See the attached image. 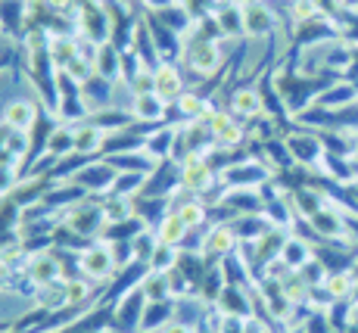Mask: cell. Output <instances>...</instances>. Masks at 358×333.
<instances>
[{
	"label": "cell",
	"instance_id": "cell-6",
	"mask_svg": "<svg viewBox=\"0 0 358 333\" xmlns=\"http://www.w3.org/2000/svg\"><path fill=\"white\" fill-rule=\"evenodd\" d=\"M75 29H78V38L87 41V44L100 47L113 41V16L103 6V0H91V3L78 6L75 13Z\"/></svg>",
	"mask_w": 358,
	"mask_h": 333
},
{
	"label": "cell",
	"instance_id": "cell-55",
	"mask_svg": "<svg viewBox=\"0 0 358 333\" xmlns=\"http://www.w3.org/2000/svg\"><path fill=\"white\" fill-rule=\"evenodd\" d=\"M352 162L358 165V141H355V150H352Z\"/></svg>",
	"mask_w": 358,
	"mask_h": 333
},
{
	"label": "cell",
	"instance_id": "cell-30",
	"mask_svg": "<svg viewBox=\"0 0 358 333\" xmlns=\"http://www.w3.org/2000/svg\"><path fill=\"white\" fill-rule=\"evenodd\" d=\"M287 197H290V203H293V209H296V215H299V218H312V215L327 203V197H324V193H321L315 184L293 187Z\"/></svg>",
	"mask_w": 358,
	"mask_h": 333
},
{
	"label": "cell",
	"instance_id": "cell-14",
	"mask_svg": "<svg viewBox=\"0 0 358 333\" xmlns=\"http://www.w3.org/2000/svg\"><path fill=\"white\" fill-rule=\"evenodd\" d=\"M41 103L38 100H29V97H16V100H10L3 106V113H0V125H3L6 131H19V134H31V128L38 125L41 119Z\"/></svg>",
	"mask_w": 358,
	"mask_h": 333
},
{
	"label": "cell",
	"instance_id": "cell-9",
	"mask_svg": "<svg viewBox=\"0 0 358 333\" xmlns=\"http://www.w3.org/2000/svg\"><path fill=\"white\" fill-rule=\"evenodd\" d=\"M91 115L85 103V94H81V85L72 81L66 72H59V100H57V119L63 125H78Z\"/></svg>",
	"mask_w": 358,
	"mask_h": 333
},
{
	"label": "cell",
	"instance_id": "cell-22",
	"mask_svg": "<svg viewBox=\"0 0 358 333\" xmlns=\"http://www.w3.org/2000/svg\"><path fill=\"white\" fill-rule=\"evenodd\" d=\"M312 259H315V243L293 231L290 237H287L284 249H280V262H284L290 271H302V268H306Z\"/></svg>",
	"mask_w": 358,
	"mask_h": 333
},
{
	"label": "cell",
	"instance_id": "cell-45",
	"mask_svg": "<svg viewBox=\"0 0 358 333\" xmlns=\"http://www.w3.org/2000/svg\"><path fill=\"white\" fill-rule=\"evenodd\" d=\"M143 184H147V175H141V171H119L113 193H119V197H141Z\"/></svg>",
	"mask_w": 358,
	"mask_h": 333
},
{
	"label": "cell",
	"instance_id": "cell-18",
	"mask_svg": "<svg viewBox=\"0 0 358 333\" xmlns=\"http://www.w3.org/2000/svg\"><path fill=\"white\" fill-rule=\"evenodd\" d=\"M119 87H122V81H109V78H103L100 72H94L91 78L81 85V94H85V103L91 113H103V109L119 106V97H115Z\"/></svg>",
	"mask_w": 358,
	"mask_h": 333
},
{
	"label": "cell",
	"instance_id": "cell-53",
	"mask_svg": "<svg viewBox=\"0 0 358 333\" xmlns=\"http://www.w3.org/2000/svg\"><path fill=\"white\" fill-rule=\"evenodd\" d=\"M346 231H349V240L358 246V215H346Z\"/></svg>",
	"mask_w": 358,
	"mask_h": 333
},
{
	"label": "cell",
	"instance_id": "cell-16",
	"mask_svg": "<svg viewBox=\"0 0 358 333\" xmlns=\"http://www.w3.org/2000/svg\"><path fill=\"white\" fill-rule=\"evenodd\" d=\"M312 234L321 240H349V231H346V212L334 203H324L312 218H306Z\"/></svg>",
	"mask_w": 358,
	"mask_h": 333
},
{
	"label": "cell",
	"instance_id": "cell-54",
	"mask_svg": "<svg viewBox=\"0 0 358 333\" xmlns=\"http://www.w3.org/2000/svg\"><path fill=\"white\" fill-rule=\"evenodd\" d=\"M10 59H13V57H0V75L6 72V66H10Z\"/></svg>",
	"mask_w": 358,
	"mask_h": 333
},
{
	"label": "cell",
	"instance_id": "cell-40",
	"mask_svg": "<svg viewBox=\"0 0 358 333\" xmlns=\"http://www.w3.org/2000/svg\"><path fill=\"white\" fill-rule=\"evenodd\" d=\"M47 153H50L53 159H66L75 153V125H63L59 122L57 128H53L50 141H47Z\"/></svg>",
	"mask_w": 358,
	"mask_h": 333
},
{
	"label": "cell",
	"instance_id": "cell-21",
	"mask_svg": "<svg viewBox=\"0 0 358 333\" xmlns=\"http://www.w3.org/2000/svg\"><path fill=\"white\" fill-rule=\"evenodd\" d=\"M47 53H50L53 66H57L59 72H63V69H69V62L78 59L81 53H85V41H81L75 31H69V34H50Z\"/></svg>",
	"mask_w": 358,
	"mask_h": 333
},
{
	"label": "cell",
	"instance_id": "cell-20",
	"mask_svg": "<svg viewBox=\"0 0 358 333\" xmlns=\"http://www.w3.org/2000/svg\"><path fill=\"white\" fill-rule=\"evenodd\" d=\"M31 309L44 311V315H59L69 309V296H66V281L57 283H44V287L31 290Z\"/></svg>",
	"mask_w": 358,
	"mask_h": 333
},
{
	"label": "cell",
	"instance_id": "cell-17",
	"mask_svg": "<svg viewBox=\"0 0 358 333\" xmlns=\"http://www.w3.org/2000/svg\"><path fill=\"white\" fill-rule=\"evenodd\" d=\"M178 190H181V171H178V162H175V159H165V162H159L147 175V184H143L141 193H143V197L171 199Z\"/></svg>",
	"mask_w": 358,
	"mask_h": 333
},
{
	"label": "cell",
	"instance_id": "cell-1",
	"mask_svg": "<svg viewBox=\"0 0 358 333\" xmlns=\"http://www.w3.org/2000/svg\"><path fill=\"white\" fill-rule=\"evenodd\" d=\"M228 41H215V38H199V34H190L184 38V50H181V66L187 72L190 87H199L206 81H212L228 62V50H224Z\"/></svg>",
	"mask_w": 358,
	"mask_h": 333
},
{
	"label": "cell",
	"instance_id": "cell-50",
	"mask_svg": "<svg viewBox=\"0 0 358 333\" xmlns=\"http://www.w3.org/2000/svg\"><path fill=\"white\" fill-rule=\"evenodd\" d=\"M243 333H278V330H274V321H268V318H262V315H252L243 321Z\"/></svg>",
	"mask_w": 358,
	"mask_h": 333
},
{
	"label": "cell",
	"instance_id": "cell-51",
	"mask_svg": "<svg viewBox=\"0 0 358 333\" xmlns=\"http://www.w3.org/2000/svg\"><path fill=\"white\" fill-rule=\"evenodd\" d=\"M159 333H199V327H194V324H184V321H178V318H175V321H169Z\"/></svg>",
	"mask_w": 358,
	"mask_h": 333
},
{
	"label": "cell",
	"instance_id": "cell-7",
	"mask_svg": "<svg viewBox=\"0 0 358 333\" xmlns=\"http://www.w3.org/2000/svg\"><path fill=\"white\" fill-rule=\"evenodd\" d=\"M284 141H287V147H290V156L299 169H308V171L321 169L327 150H324V143H321L318 131H308V128H299V125H296L293 131L284 134Z\"/></svg>",
	"mask_w": 358,
	"mask_h": 333
},
{
	"label": "cell",
	"instance_id": "cell-29",
	"mask_svg": "<svg viewBox=\"0 0 358 333\" xmlns=\"http://www.w3.org/2000/svg\"><path fill=\"white\" fill-rule=\"evenodd\" d=\"M355 103H358V85L349 78L334 81V85L318 97V106H324V109H346V106H355Z\"/></svg>",
	"mask_w": 358,
	"mask_h": 333
},
{
	"label": "cell",
	"instance_id": "cell-35",
	"mask_svg": "<svg viewBox=\"0 0 358 333\" xmlns=\"http://www.w3.org/2000/svg\"><path fill=\"white\" fill-rule=\"evenodd\" d=\"M150 16L159 19L165 29H171L175 34H181V38H190V31H194V22H196L181 0H178L175 6H169V10H162V13H150Z\"/></svg>",
	"mask_w": 358,
	"mask_h": 333
},
{
	"label": "cell",
	"instance_id": "cell-12",
	"mask_svg": "<svg viewBox=\"0 0 358 333\" xmlns=\"http://www.w3.org/2000/svg\"><path fill=\"white\" fill-rule=\"evenodd\" d=\"M115 178H119V169H115L109 159L97 156V159H91V162H87L78 175H75V181L85 187L91 197H106V193H113Z\"/></svg>",
	"mask_w": 358,
	"mask_h": 333
},
{
	"label": "cell",
	"instance_id": "cell-3",
	"mask_svg": "<svg viewBox=\"0 0 358 333\" xmlns=\"http://www.w3.org/2000/svg\"><path fill=\"white\" fill-rule=\"evenodd\" d=\"M78 274L87 277V281H94V283H97V287H103V290L113 283V277L119 274V262H115L113 246H109L106 237L91 240V243H87V246L78 253Z\"/></svg>",
	"mask_w": 358,
	"mask_h": 333
},
{
	"label": "cell",
	"instance_id": "cell-15",
	"mask_svg": "<svg viewBox=\"0 0 358 333\" xmlns=\"http://www.w3.org/2000/svg\"><path fill=\"white\" fill-rule=\"evenodd\" d=\"M169 103L162 100L156 91L150 94H134L128 100V113L134 115L137 125H147V128H159V125H169Z\"/></svg>",
	"mask_w": 358,
	"mask_h": 333
},
{
	"label": "cell",
	"instance_id": "cell-52",
	"mask_svg": "<svg viewBox=\"0 0 358 333\" xmlns=\"http://www.w3.org/2000/svg\"><path fill=\"white\" fill-rule=\"evenodd\" d=\"M178 0H141V6L147 13H162V10H169V6H175Z\"/></svg>",
	"mask_w": 358,
	"mask_h": 333
},
{
	"label": "cell",
	"instance_id": "cell-47",
	"mask_svg": "<svg viewBox=\"0 0 358 333\" xmlns=\"http://www.w3.org/2000/svg\"><path fill=\"white\" fill-rule=\"evenodd\" d=\"M122 85H125V91L131 97H134V94H150V91H153V69H147V66L137 69V72L131 75L128 81H122Z\"/></svg>",
	"mask_w": 358,
	"mask_h": 333
},
{
	"label": "cell",
	"instance_id": "cell-24",
	"mask_svg": "<svg viewBox=\"0 0 358 333\" xmlns=\"http://www.w3.org/2000/svg\"><path fill=\"white\" fill-rule=\"evenodd\" d=\"M85 197H91V193L85 190L78 181H59V184H50L47 187V193H44V203L50 206L53 212H66L69 206H75V203H81Z\"/></svg>",
	"mask_w": 358,
	"mask_h": 333
},
{
	"label": "cell",
	"instance_id": "cell-11",
	"mask_svg": "<svg viewBox=\"0 0 358 333\" xmlns=\"http://www.w3.org/2000/svg\"><path fill=\"white\" fill-rule=\"evenodd\" d=\"M240 249V237L234 231L231 221H212L206 227V240H203V255L215 265V262H224L231 253Z\"/></svg>",
	"mask_w": 358,
	"mask_h": 333
},
{
	"label": "cell",
	"instance_id": "cell-28",
	"mask_svg": "<svg viewBox=\"0 0 358 333\" xmlns=\"http://www.w3.org/2000/svg\"><path fill=\"white\" fill-rule=\"evenodd\" d=\"M147 25H150V31H153V41H156V50H159V57L162 59H171V62L181 59V50H184V38H181V34H175L171 29H165L159 19H153V16H147Z\"/></svg>",
	"mask_w": 358,
	"mask_h": 333
},
{
	"label": "cell",
	"instance_id": "cell-34",
	"mask_svg": "<svg viewBox=\"0 0 358 333\" xmlns=\"http://www.w3.org/2000/svg\"><path fill=\"white\" fill-rule=\"evenodd\" d=\"M122 57L125 53L119 50L115 44H100L94 50V69L109 81H122Z\"/></svg>",
	"mask_w": 358,
	"mask_h": 333
},
{
	"label": "cell",
	"instance_id": "cell-23",
	"mask_svg": "<svg viewBox=\"0 0 358 333\" xmlns=\"http://www.w3.org/2000/svg\"><path fill=\"white\" fill-rule=\"evenodd\" d=\"M218 203H222L234 218H237V215H262V209H265L262 190H224Z\"/></svg>",
	"mask_w": 358,
	"mask_h": 333
},
{
	"label": "cell",
	"instance_id": "cell-41",
	"mask_svg": "<svg viewBox=\"0 0 358 333\" xmlns=\"http://www.w3.org/2000/svg\"><path fill=\"white\" fill-rule=\"evenodd\" d=\"M355 283H358V274L355 271H334L327 274L324 281V290L330 293V299H352L355 296Z\"/></svg>",
	"mask_w": 358,
	"mask_h": 333
},
{
	"label": "cell",
	"instance_id": "cell-42",
	"mask_svg": "<svg viewBox=\"0 0 358 333\" xmlns=\"http://www.w3.org/2000/svg\"><path fill=\"white\" fill-rule=\"evenodd\" d=\"M141 290H143V296H147V302L175 299L171 287H169V274H159V271H147V277L141 281Z\"/></svg>",
	"mask_w": 358,
	"mask_h": 333
},
{
	"label": "cell",
	"instance_id": "cell-32",
	"mask_svg": "<svg viewBox=\"0 0 358 333\" xmlns=\"http://www.w3.org/2000/svg\"><path fill=\"white\" fill-rule=\"evenodd\" d=\"M187 234H190V227H187V221L178 215V209H169L162 215L159 225H156V237H159V243H169V246H178V249L184 246Z\"/></svg>",
	"mask_w": 358,
	"mask_h": 333
},
{
	"label": "cell",
	"instance_id": "cell-37",
	"mask_svg": "<svg viewBox=\"0 0 358 333\" xmlns=\"http://www.w3.org/2000/svg\"><path fill=\"white\" fill-rule=\"evenodd\" d=\"M100 209L106 225H122V221L134 218V197H119V193H106L100 197Z\"/></svg>",
	"mask_w": 358,
	"mask_h": 333
},
{
	"label": "cell",
	"instance_id": "cell-36",
	"mask_svg": "<svg viewBox=\"0 0 358 333\" xmlns=\"http://www.w3.org/2000/svg\"><path fill=\"white\" fill-rule=\"evenodd\" d=\"M171 209V199H162V197H134V218H141L147 227H153L162 221V215Z\"/></svg>",
	"mask_w": 358,
	"mask_h": 333
},
{
	"label": "cell",
	"instance_id": "cell-26",
	"mask_svg": "<svg viewBox=\"0 0 358 333\" xmlns=\"http://www.w3.org/2000/svg\"><path fill=\"white\" fill-rule=\"evenodd\" d=\"M215 22H218V31H222V41H237V38H246L243 34V3L240 0H231V3H222L215 13Z\"/></svg>",
	"mask_w": 358,
	"mask_h": 333
},
{
	"label": "cell",
	"instance_id": "cell-19",
	"mask_svg": "<svg viewBox=\"0 0 358 333\" xmlns=\"http://www.w3.org/2000/svg\"><path fill=\"white\" fill-rule=\"evenodd\" d=\"M215 309L222 315H234V318H252L256 315V287H240V283H228L218 296Z\"/></svg>",
	"mask_w": 358,
	"mask_h": 333
},
{
	"label": "cell",
	"instance_id": "cell-46",
	"mask_svg": "<svg viewBox=\"0 0 358 333\" xmlns=\"http://www.w3.org/2000/svg\"><path fill=\"white\" fill-rule=\"evenodd\" d=\"M131 246H134V259L137 262H150V255H153L156 246H159V237H156L153 227H143V231L131 240Z\"/></svg>",
	"mask_w": 358,
	"mask_h": 333
},
{
	"label": "cell",
	"instance_id": "cell-39",
	"mask_svg": "<svg viewBox=\"0 0 358 333\" xmlns=\"http://www.w3.org/2000/svg\"><path fill=\"white\" fill-rule=\"evenodd\" d=\"M224 287H228V277H224V268H222V262H215V265H209V271H206V277H203V281H199V287H196V296H199V299H203L206 305H215Z\"/></svg>",
	"mask_w": 358,
	"mask_h": 333
},
{
	"label": "cell",
	"instance_id": "cell-10",
	"mask_svg": "<svg viewBox=\"0 0 358 333\" xmlns=\"http://www.w3.org/2000/svg\"><path fill=\"white\" fill-rule=\"evenodd\" d=\"M224 109H231L237 119H243L246 125H250L252 119L265 115L262 87L256 85V81H240L237 87H231V91H228V103H224Z\"/></svg>",
	"mask_w": 358,
	"mask_h": 333
},
{
	"label": "cell",
	"instance_id": "cell-44",
	"mask_svg": "<svg viewBox=\"0 0 358 333\" xmlns=\"http://www.w3.org/2000/svg\"><path fill=\"white\" fill-rule=\"evenodd\" d=\"M19 181H22V169H19L16 162L0 159V199H10L13 193H16Z\"/></svg>",
	"mask_w": 358,
	"mask_h": 333
},
{
	"label": "cell",
	"instance_id": "cell-2",
	"mask_svg": "<svg viewBox=\"0 0 358 333\" xmlns=\"http://www.w3.org/2000/svg\"><path fill=\"white\" fill-rule=\"evenodd\" d=\"M274 178H278L274 165L265 162L256 153H250V156L237 159L228 169L218 171V184H222L224 190H262V187L271 184Z\"/></svg>",
	"mask_w": 358,
	"mask_h": 333
},
{
	"label": "cell",
	"instance_id": "cell-49",
	"mask_svg": "<svg viewBox=\"0 0 358 333\" xmlns=\"http://www.w3.org/2000/svg\"><path fill=\"white\" fill-rule=\"evenodd\" d=\"M299 274H302V281H306L308 287H324V281H327V274H330V271H327L324 265H321L318 259H312Z\"/></svg>",
	"mask_w": 358,
	"mask_h": 333
},
{
	"label": "cell",
	"instance_id": "cell-5",
	"mask_svg": "<svg viewBox=\"0 0 358 333\" xmlns=\"http://www.w3.org/2000/svg\"><path fill=\"white\" fill-rule=\"evenodd\" d=\"M59 221L85 240H100L109 227L106 218H103V209H100V197H85L81 203L69 206V209L59 215Z\"/></svg>",
	"mask_w": 358,
	"mask_h": 333
},
{
	"label": "cell",
	"instance_id": "cell-43",
	"mask_svg": "<svg viewBox=\"0 0 358 333\" xmlns=\"http://www.w3.org/2000/svg\"><path fill=\"white\" fill-rule=\"evenodd\" d=\"M178 259H181V249L178 246H169V243H159L156 253L150 255V271H159V274H169L171 268H178Z\"/></svg>",
	"mask_w": 358,
	"mask_h": 333
},
{
	"label": "cell",
	"instance_id": "cell-8",
	"mask_svg": "<svg viewBox=\"0 0 358 333\" xmlns=\"http://www.w3.org/2000/svg\"><path fill=\"white\" fill-rule=\"evenodd\" d=\"M280 25V13L271 0H243V34L246 41L271 38Z\"/></svg>",
	"mask_w": 358,
	"mask_h": 333
},
{
	"label": "cell",
	"instance_id": "cell-31",
	"mask_svg": "<svg viewBox=\"0 0 358 333\" xmlns=\"http://www.w3.org/2000/svg\"><path fill=\"white\" fill-rule=\"evenodd\" d=\"M169 321H175V299L147 302L143 318H141V330H137V333H159Z\"/></svg>",
	"mask_w": 358,
	"mask_h": 333
},
{
	"label": "cell",
	"instance_id": "cell-25",
	"mask_svg": "<svg viewBox=\"0 0 358 333\" xmlns=\"http://www.w3.org/2000/svg\"><path fill=\"white\" fill-rule=\"evenodd\" d=\"M175 137H178V125H159V128H153L147 134L143 153H147L150 159H156V162H165V159H171V153H175Z\"/></svg>",
	"mask_w": 358,
	"mask_h": 333
},
{
	"label": "cell",
	"instance_id": "cell-4",
	"mask_svg": "<svg viewBox=\"0 0 358 333\" xmlns=\"http://www.w3.org/2000/svg\"><path fill=\"white\" fill-rule=\"evenodd\" d=\"M209 131H212V143H215V150H228V153H237V150H250L246 143H252L250 137V125L243 119H237V115L231 113V109L218 106L215 113L209 115Z\"/></svg>",
	"mask_w": 358,
	"mask_h": 333
},
{
	"label": "cell",
	"instance_id": "cell-38",
	"mask_svg": "<svg viewBox=\"0 0 358 333\" xmlns=\"http://www.w3.org/2000/svg\"><path fill=\"white\" fill-rule=\"evenodd\" d=\"M231 225H234V231H237L240 243H256V240H262L274 227L265 215H237Z\"/></svg>",
	"mask_w": 358,
	"mask_h": 333
},
{
	"label": "cell",
	"instance_id": "cell-33",
	"mask_svg": "<svg viewBox=\"0 0 358 333\" xmlns=\"http://www.w3.org/2000/svg\"><path fill=\"white\" fill-rule=\"evenodd\" d=\"M131 53H134V57L141 59L147 69H156V66L162 62L159 50H156L153 31H150V25H147V16H143L141 22H137V34H134V47H131Z\"/></svg>",
	"mask_w": 358,
	"mask_h": 333
},
{
	"label": "cell",
	"instance_id": "cell-27",
	"mask_svg": "<svg viewBox=\"0 0 358 333\" xmlns=\"http://www.w3.org/2000/svg\"><path fill=\"white\" fill-rule=\"evenodd\" d=\"M103 143H106V131H100L94 122H78L75 125V153L87 159L103 156Z\"/></svg>",
	"mask_w": 358,
	"mask_h": 333
},
{
	"label": "cell",
	"instance_id": "cell-13",
	"mask_svg": "<svg viewBox=\"0 0 358 333\" xmlns=\"http://www.w3.org/2000/svg\"><path fill=\"white\" fill-rule=\"evenodd\" d=\"M190 87L187 81V72H184L181 62H171V59H162L159 66L153 69V91L162 97L165 103H178V97Z\"/></svg>",
	"mask_w": 358,
	"mask_h": 333
},
{
	"label": "cell",
	"instance_id": "cell-48",
	"mask_svg": "<svg viewBox=\"0 0 358 333\" xmlns=\"http://www.w3.org/2000/svg\"><path fill=\"white\" fill-rule=\"evenodd\" d=\"M299 333H336V330H334V324H330L327 311H308V315L302 318Z\"/></svg>",
	"mask_w": 358,
	"mask_h": 333
}]
</instances>
